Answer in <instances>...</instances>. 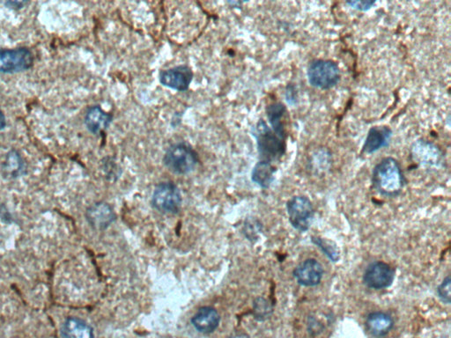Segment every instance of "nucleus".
Instances as JSON below:
<instances>
[{
	"label": "nucleus",
	"instance_id": "nucleus-1",
	"mask_svg": "<svg viewBox=\"0 0 451 338\" xmlns=\"http://www.w3.org/2000/svg\"><path fill=\"white\" fill-rule=\"evenodd\" d=\"M372 184L373 189L383 196L400 195L404 189V178L398 161L393 157L383 158L373 168Z\"/></svg>",
	"mask_w": 451,
	"mask_h": 338
},
{
	"label": "nucleus",
	"instance_id": "nucleus-2",
	"mask_svg": "<svg viewBox=\"0 0 451 338\" xmlns=\"http://www.w3.org/2000/svg\"><path fill=\"white\" fill-rule=\"evenodd\" d=\"M261 161L280 160L285 151V140L278 137L263 119L257 123L254 132Z\"/></svg>",
	"mask_w": 451,
	"mask_h": 338
},
{
	"label": "nucleus",
	"instance_id": "nucleus-3",
	"mask_svg": "<svg viewBox=\"0 0 451 338\" xmlns=\"http://www.w3.org/2000/svg\"><path fill=\"white\" fill-rule=\"evenodd\" d=\"M199 161L197 151L185 142L172 144L163 157L165 167L176 175H187L192 172Z\"/></svg>",
	"mask_w": 451,
	"mask_h": 338
},
{
	"label": "nucleus",
	"instance_id": "nucleus-4",
	"mask_svg": "<svg viewBox=\"0 0 451 338\" xmlns=\"http://www.w3.org/2000/svg\"><path fill=\"white\" fill-rule=\"evenodd\" d=\"M307 77L310 86L321 90H329L340 82L341 73L333 60L315 59L309 63Z\"/></svg>",
	"mask_w": 451,
	"mask_h": 338
},
{
	"label": "nucleus",
	"instance_id": "nucleus-5",
	"mask_svg": "<svg viewBox=\"0 0 451 338\" xmlns=\"http://www.w3.org/2000/svg\"><path fill=\"white\" fill-rule=\"evenodd\" d=\"M33 65L34 55L30 49H0V75L23 73Z\"/></svg>",
	"mask_w": 451,
	"mask_h": 338
},
{
	"label": "nucleus",
	"instance_id": "nucleus-6",
	"mask_svg": "<svg viewBox=\"0 0 451 338\" xmlns=\"http://www.w3.org/2000/svg\"><path fill=\"white\" fill-rule=\"evenodd\" d=\"M287 211L292 227L302 232L308 230L315 213L313 204L308 197L292 196L288 201Z\"/></svg>",
	"mask_w": 451,
	"mask_h": 338
},
{
	"label": "nucleus",
	"instance_id": "nucleus-7",
	"mask_svg": "<svg viewBox=\"0 0 451 338\" xmlns=\"http://www.w3.org/2000/svg\"><path fill=\"white\" fill-rule=\"evenodd\" d=\"M182 196L174 183L162 182L155 188L152 204L161 213H175L181 207Z\"/></svg>",
	"mask_w": 451,
	"mask_h": 338
},
{
	"label": "nucleus",
	"instance_id": "nucleus-8",
	"mask_svg": "<svg viewBox=\"0 0 451 338\" xmlns=\"http://www.w3.org/2000/svg\"><path fill=\"white\" fill-rule=\"evenodd\" d=\"M193 72L189 66L183 65L161 70L159 81L171 89L185 92L189 89L193 80Z\"/></svg>",
	"mask_w": 451,
	"mask_h": 338
},
{
	"label": "nucleus",
	"instance_id": "nucleus-9",
	"mask_svg": "<svg viewBox=\"0 0 451 338\" xmlns=\"http://www.w3.org/2000/svg\"><path fill=\"white\" fill-rule=\"evenodd\" d=\"M395 270L389 264L383 262L370 263L363 276V281L369 288L381 290L390 287L393 283Z\"/></svg>",
	"mask_w": 451,
	"mask_h": 338
},
{
	"label": "nucleus",
	"instance_id": "nucleus-10",
	"mask_svg": "<svg viewBox=\"0 0 451 338\" xmlns=\"http://www.w3.org/2000/svg\"><path fill=\"white\" fill-rule=\"evenodd\" d=\"M295 280L302 287H312L319 284L323 276L322 264L316 259H307L294 270Z\"/></svg>",
	"mask_w": 451,
	"mask_h": 338
},
{
	"label": "nucleus",
	"instance_id": "nucleus-11",
	"mask_svg": "<svg viewBox=\"0 0 451 338\" xmlns=\"http://www.w3.org/2000/svg\"><path fill=\"white\" fill-rule=\"evenodd\" d=\"M393 137V130L386 125L372 127L369 130L365 142L363 144L362 153L372 154L376 151L389 146Z\"/></svg>",
	"mask_w": 451,
	"mask_h": 338
},
{
	"label": "nucleus",
	"instance_id": "nucleus-12",
	"mask_svg": "<svg viewBox=\"0 0 451 338\" xmlns=\"http://www.w3.org/2000/svg\"><path fill=\"white\" fill-rule=\"evenodd\" d=\"M266 115L271 130L281 139L287 137L288 109L280 101H275L267 106Z\"/></svg>",
	"mask_w": 451,
	"mask_h": 338
},
{
	"label": "nucleus",
	"instance_id": "nucleus-13",
	"mask_svg": "<svg viewBox=\"0 0 451 338\" xmlns=\"http://www.w3.org/2000/svg\"><path fill=\"white\" fill-rule=\"evenodd\" d=\"M113 116L102 109L100 106H92L85 115V125L94 135L104 132L111 125Z\"/></svg>",
	"mask_w": 451,
	"mask_h": 338
},
{
	"label": "nucleus",
	"instance_id": "nucleus-14",
	"mask_svg": "<svg viewBox=\"0 0 451 338\" xmlns=\"http://www.w3.org/2000/svg\"><path fill=\"white\" fill-rule=\"evenodd\" d=\"M192 322L197 331L204 334H209L217 329L221 322V316L214 308L204 306L196 313Z\"/></svg>",
	"mask_w": 451,
	"mask_h": 338
},
{
	"label": "nucleus",
	"instance_id": "nucleus-15",
	"mask_svg": "<svg viewBox=\"0 0 451 338\" xmlns=\"http://www.w3.org/2000/svg\"><path fill=\"white\" fill-rule=\"evenodd\" d=\"M87 218L92 227L104 229L115 220L116 215L108 204L97 203L88 208Z\"/></svg>",
	"mask_w": 451,
	"mask_h": 338
},
{
	"label": "nucleus",
	"instance_id": "nucleus-16",
	"mask_svg": "<svg viewBox=\"0 0 451 338\" xmlns=\"http://www.w3.org/2000/svg\"><path fill=\"white\" fill-rule=\"evenodd\" d=\"M62 338H94V330L89 324L77 317H70L61 327Z\"/></svg>",
	"mask_w": 451,
	"mask_h": 338
},
{
	"label": "nucleus",
	"instance_id": "nucleus-17",
	"mask_svg": "<svg viewBox=\"0 0 451 338\" xmlns=\"http://www.w3.org/2000/svg\"><path fill=\"white\" fill-rule=\"evenodd\" d=\"M394 326L393 317L383 312L371 313L366 317V327L373 337H381L390 332Z\"/></svg>",
	"mask_w": 451,
	"mask_h": 338
},
{
	"label": "nucleus",
	"instance_id": "nucleus-18",
	"mask_svg": "<svg viewBox=\"0 0 451 338\" xmlns=\"http://www.w3.org/2000/svg\"><path fill=\"white\" fill-rule=\"evenodd\" d=\"M275 170L271 162L260 161L253 168L252 181L261 188L268 189L273 181Z\"/></svg>",
	"mask_w": 451,
	"mask_h": 338
},
{
	"label": "nucleus",
	"instance_id": "nucleus-19",
	"mask_svg": "<svg viewBox=\"0 0 451 338\" xmlns=\"http://www.w3.org/2000/svg\"><path fill=\"white\" fill-rule=\"evenodd\" d=\"M2 169L5 175L11 178L19 177V176L23 175L26 171L23 158L16 150L10 151L6 154Z\"/></svg>",
	"mask_w": 451,
	"mask_h": 338
},
{
	"label": "nucleus",
	"instance_id": "nucleus-20",
	"mask_svg": "<svg viewBox=\"0 0 451 338\" xmlns=\"http://www.w3.org/2000/svg\"><path fill=\"white\" fill-rule=\"evenodd\" d=\"M312 241L316 245L319 246V248L322 249V251L326 254L330 260H333V262H336L338 257H340V252L338 251L336 246L333 245V242L317 237L313 238Z\"/></svg>",
	"mask_w": 451,
	"mask_h": 338
},
{
	"label": "nucleus",
	"instance_id": "nucleus-21",
	"mask_svg": "<svg viewBox=\"0 0 451 338\" xmlns=\"http://www.w3.org/2000/svg\"><path fill=\"white\" fill-rule=\"evenodd\" d=\"M450 277H447L445 280H443V283L440 284L438 289H437V292H438L439 298L442 299L444 303H447V304H450Z\"/></svg>",
	"mask_w": 451,
	"mask_h": 338
},
{
	"label": "nucleus",
	"instance_id": "nucleus-22",
	"mask_svg": "<svg viewBox=\"0 0 451 338\" xmlns=\"http://www.w3.org/2000/svg\"><path fill=\"white\" fill-rule=\"evenodd\" d=\"M271 308L269 304L264 299H260L259 301L256 303L255 313L257 319L264 320L270 315Z\"/></svg>",
	"mask_w": 451,
	"mask_h": 338
},
{
	"label": "nucleus",
	"instance_id": "nucleus-23",
	"mask_svg": "<svg viewBox=\"0 0 451 338\" xmlns=\"http://www.w3.org/2000/svg\"><path fill=\"white\" fill-rule=\"evenodd\" d=\"M348 6H350L352 8L362 11V12H366V11L371 8L372 6H375V1H369V0H358V1H347Z\"/></svg>",
	"mask_w": 451,
	"mask_h": 338
},
{
	"label": "nucleus",
	"instance_id": "nucleus-24",
	"mask_svg": "<svg viewBox=\"0 0 451 338\" xmlns=\"http://www.w3.org/2000/svg\"><path fill=\"white\" fill-rule=\"evenodd\" d=\"M27 1H6L5 6L8 7L9 9L20 10L27 5Z\"/></svg>",
	"mask_w": 451,
	"mask_h": 338
},
{
	"label": "nucleus",
	"instance_id": "nucleus-25",
	"mask_svg": "<svg viewBox=\"0 0 451 338\" xmlns=\"http://www.w3.org/2000/svg\"><path fill=\"white\" fill-rule=\"evenodd\" d=\"M6 118L2 111H0V132L6 128Z\"/></svg>",
	"mask_w": 451,
	"mask_h": 338
},
{
	"label": "nucleus",
	"instance_id": "nucleus-26",
	"mask_svg": "<svg viewBox=\"0 0 451 338\" xmlns=\"http://www.w3.org/2000/svg\"><path fill=\"white\" fill-rule=\"evenodd\" d=\"M232 338H249V337L245 336V334H237V336H235L234 337Z\"/></svg>",
	"mask_w": 451,
	"mask_h": 338
}]
</instances>
